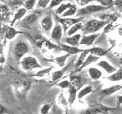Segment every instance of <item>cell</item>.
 Segmentation results:
<instances>
[{
  "label": "cell",
  "mask_w": 122,
  "mask_h": 114,
  "mask_svg": "<svg viewBox=\"0 0 122 114\" xmlns=\"http://www.w3.org/2000/svg\"><path fill=\"white\" fill-rule=\"evenodd\" d=\"M100 59V57H98V56H95L94 55H92V54H89V56H87V58L86 59V61L84 62V63L82 64V66L80 67L79 68H78L77 71H81L82 69H83L84 68H86V66H89L90 64H92L95 62H97V61Z\"/></svg>",
  "instance_id": "22"
},
{
  "label": "cell",
  "mask_w": 122,
  "mask_h": 114,
  "mask_svg": "<svg viewBox=\"0 0 122 114\" xmlns=\"http://www.w3.org/2000/svg\"><path fill=\"white\" fill-rule=\"evenodd\" d=\"M84 19V17L80 18H58L57 21L60 23L61 26L63 27V31L65 33H67V31L72 28V26L79 22H82Z\"/></svg>",
  "instance_id": "4"
},
{
  "label": "cell",
  "mask_w": 122,
  "mask_h": 114,
  "mask_svg": "<svg viewBox=\"0 0 122 114\" xmlns=\"http://www.w3.org/2000/svg\"><path fill=\"white\" fill-rule=\"evenodd\" d=\"M63 27L60 24H56L51 33V38L56 43H60L63 36Z\"/></svg>",
  "instance_id": "10"
},
{
  "label": "cell",
  "mask_w": 122,
  "mask_h": 114,
  "mask_svg": "<svg viewBox=\"0 0 122 114\" xmlns=\"http://www.w3.org/2000/svg\"><path fill=\"white\" fill-rule=\"evenodd\" d=\"M109 24L108 20H97V19H92V20L87 21L86 24L83 26L82 31L86 35L88 33L94 34L95 32L100 30L102 28L105 27Z\"/></svg>",
  "instance_id": "1"
},
{
  "label": "cell",
  "mask_w": 122,
  "mask_h": 114,
  "mask_svg": "<svg viewBox=\"0 0 122 114\" xmlns=\"http://www.w3.org/2000/svg\"><path fill=\"white\" fill-rule=\"evenodd\" d=\"M60 49L62 51L66 52V53L70 55H76L78 53H82V52L85 51V49H79V47H72V46L65 44V43H60Z\"/></svg>",
  "instance_id": "9"
},
{
  "label": "cell",
  "mask_w": 122,
  "mask_h": 114,
  "mask_svg": "<svg viewBox=\"0 0 122 114\" xmlns=\"http://www.w3.org/2000/svg\"><path fill=\"white\" fill-rule=\"evenodd\" d=\"M70 64L71 63L68 64L67 66H66L64 68H63L61 70H58V71H56L54 72H53L52 76H51V77H52V81H58V80H60L61 78H62L63 76V75H64V73L66 72V71L68 69L69 67H70Z\"/></svg>",
  "instance_id": "21"
},
{
  "label": "cell",
  "mask_w": 122,
  "mask_h": 114,
  "mask_svg": "<svg viewBox=\"0 0 122 114\" xmlns=\"http://www.w3.org/2000/svg\"><path fill=\"white\" fill-rule=\"evenodd\" d=\"M0 9H1L2 21H3L5 18L6 19L7 17L9 16V14H10L9 9V8H8L6 5H1V8H0Z\"/></svg>",
  "instance_id": "31"
},
{
  "label": "cell",
  "mask_w": 122,
  "mask_h": 114,
  "mask_svg": "<svg viewBox=\"0 0 122 114\" xmlns=\"http://www.w3.org/2000/svg\"><path fill=\"white\" fill-rule=\"evenodd\" d=\"M114 109L112 107H108L101 104H93L89 106L86 114H108Z\"/></svg>",
  "instance_id": "5"
},
{
  "label": "cell",
  "mask_w": 122,
  "mask_h": 114,
  "mask_svg": "<svg viewBox=\"0 0 122 114\" xmlns=\"http://www.w3.org/2000/svg\"><path fill=\"white\" fill-rule=\"evenodd\" d=\"M77 8H76V6L75 5H72L70 9H69L68 10H66L65 12L61 15V17L63 18H70L71 16H73V15H76V14H77Z\"/></svg>",
  "instance_id": "29"
},
{
  "label": "cell",
  "mask_w": 122,
  "mask_h": 114,
  "mask_svg": "<svg viewBox=\"0 0 122 114\" xmlns=\"http://www.w3.org/2000/svg\"><path fill=\"white\" fill-rule=\"evenodd\" d=\"M99 36L98 33H94V34H88V35L83 36L82 38L81 39L79 45H84V46H87V47H89L93 44L95 40L97 39L98 37Z\"/></svg>",
  "instance_id": "12"
},
{
  "label": "cell",
  "mask_w": 122,
  "mask_h": 114,
  "mask_svg": "<svg viewBox=\"0 0 122 114\" xmlns=\"http://www.w3.org/2000/svg\"><path fill=\"white\" fill-rule=\"evenodd\" d=\"M110 81H118L122 80V67H121L119 69H117L114 73L111 75L109 77L107 78Z\"/></svg>",
  "instance_id": "26"
},
{
  "label": "cell",
  "mask_w": 122,
  "mask_h": 114,
  "mask_svg": "<svg viewBox=\"0 0 122 114\" xmlns=\"http://www.w3.org/2000/svg\"><path fill=\"white\" fill-rule=\"evenodd\" d=\"M89 55V52H88V49H85V51L82 52L81 54H80V56H79V58H78L77 61H76V62L75 64V66L76 68H77V69L82 66V64L86 61L87 56Z\"/></svg>",
  "instance_id": "25"
},
{
  "label": "cell",
  "mask_w": 122,
  "mask_h": 114,
  "mask_svg": "<svg viewBox=\"0 0 122 114\" xmlns=\"http://www.w3.org/2000/svg\"><path fill=\"white\" fill-rule=\"evenodd\" d=\"M52 68H53V66H51L50 68H44V69L37 71L34 75L37 76V77H44V76H47L50 72H51Z\"/></svg>",
  "instance_id": "32"
},
{
  "label": "cell",
  "mask_w": 122,
  "mask_h": 114,
  "mask_svg": "<svg viewBox=\"0 0 122 114\" xmlns=\"http://www.w3.org/2000/svg\"><path fill=\"white\" fill-rule=\"evenodd\" d=\"M43 45L46 48H47L48 49H60V50H61L60 46L56 45L55 43H52L51 41H50V40H48L47 39L44 40V42Z\"/></svg>",
  "instance_id": "30"
},
{
  "label": "cell",
  "mask_w": 122,
  "mask_h": 114,
  "mask_svg": "<svg viewBox=\"0 0 122 114\" xmlns=\"http://www.w3.org/2000/svg\"><path fill=\"white\" fill-rule=\"evenodd\" d=\"M62 2H63L62 0H52V1H51V3H50V5H49V9H51L57 5H60Z\"/></svg>",
  "instance_id": "37"
},
{
  "label": "cell",
  "mask_w": 122,
  "mask_h": 114,
  "mask_svg": "<svg viewBox=\"0 0 122 114\" xmlns=\"http://www.w3.org/2000/svg\"><path fill=\"white\" fill-rule=\"evenodd\" d=\"M121 89H122V85H113L112 87H107V88L101 90V91L99 92V95H100L101 99H103L117 92V91L120 90Z\"/></svg>",
  "instance_id": "7"
},
{
  "label": "cell",
  "mask_w": 122,
  "mask_h": 114,
  "mask_svg": "<svg viewBox=\"0 0 122 114\" xmlns=\"http://www.w3.org/2000/svg\"><path fill=\"white\" fill-rule=\"evenodd\" d=\"M108 8L104 7L101 5H87L86 7H83L82 9H80L78 10L77 14L76 16L77 18L80 17H85L86 15L92 14L95 12H99V11H105L106 9H108Z\"/></svg>",
  "instance_id": "2"
},
{
  "label": "cell",
  "mask_w": 122,
  "mask_h": 114,
  "mask_svg": "<svg viewBox=\"0 0 122 114\" xmlns=\"http://www.w3.org/2000/svg\"><path fill=\"white\" fill-rule=\"evenodd\" d=\"M83 28V24L82 22H79V23H77V24H76L75 25H73L70 28V29L68 30L67 33H66V35L68 37H71V36H73L75 35V33L76 32H78L79 30H82Z\"/></svg>",
  "instance_id": "27"
},
{
  "label": "cell",
  "mask_w": 122,
  "mask_h": 114,
  "mask_svg": "<svg viewBox=\"0 0 122 114\" xmlns=\"http://www.w3.org/2000/svg\"><path fill=\"white\" fill-rule=\"evenodd\" d=\"M50 109H51V104H44L41 109V114H47Z\"/></svg>",
  "instance_id": "38"
},
{
  "label": "cell",
  "mask_w": 122,
  "mask_h": 114,
  "mask_svg": "<svg viewBox=\"0 0 122 114\" xmlns=\"http://www.w3.org/2000/svg\"><path fill=\"white\" fill-rule=\"evenodd\" d=\"M41 25H42V28H43V29L46 32H49L50 30H51L53 25V21L51 15H47V16L42 19Z\"/></svg>",
  "instance_id": "15"
},
{
  "label": "cell",
  "mask_w": 122,
  "mask_h": 114,
  "mask_svg": "<svg viewBox=\"0 0 122 114\" xmlns=\"http://www.w3.org/2000/svg\"><path fill=\"white\" fill-rule=\"evenodd\" d=\"M97 2H100L101 5L104 6V7H107L108 8V6L112 5L113 4V1H112V0H98Z\"/></svg>",
  "instance_id": "36"
},
{
  "label": "cell",
  "mask_w": 122,
  "mask_h": 114,
  "mask_svg": "<svg viewBox=\"0 0 122 114\" xmlns=\"http://www.w3.org/2000/svg\"><path fill=\"white\" fill-rule=\"evenodd\" d=\"M97 66L101 67L102 69H104L108 74L112 75L113 73H114V72L117 71L115 67H114L112 65H111L109 62H108L105 60H101L100 62L97 64Z\"/></svg>",
  "instance_id": "14"
},
{
  "label": "cell",
  "mask_w": 122,
  "mask_h": 114,
  "mask_svg": "<svg viewBox=\"0 0 122 114\" xmlns=\"http://www.w3.org/2000/svg\"><path fill=\"white\" fill-rule=\"evenodd\" d=\"M50 3H51L50 0H39V1H37V7L41 8V9H45Z\"/></svg>",
  "instance_id": "35"
},
{
  "label": "cell",
  "mask_w": 122,
  "mask_h": 114,
  "mask_svg": "<svg viewBox=\"0 0 122 114\" xmlns=\"http://www.w3.org/2000/svg\"><path fill=\"white\" fill-rule=\"evenodd\" d=\"M117 101V107H120L121 105H122V95H118L116 97Z\"/></svg>",
  "instance_id": "39"
},
{
  "label": "cell",
  "mask_w": 122,
  "mask_h": 114,
  "mask_svg": "<svg viewBox=\"0 0 122 114\" xmlns=\"http://www.w3.org/2000/svg\"><path fill=\"white\" fill-rule=\"evenodd\" d=\"M21 66L24 70L30 71L37 68H42V66L38 62V61L33 56H26L23 58L21 62Z\"/></svg>",
  "instance_id": "3"
},
{
  "label": "cell",
  "mask_w": 122,
  "mask_h": 114,
  "mask_svg": "<svg viewBox=\"0 0 122 114\" xmlns=\"http://www.w3.org/2000/svg\"><path fill=\"white\" fill-rule=\"evenodd\" d=\"M37 14H30L28 16H26L24 19H22L21 24L25 27L26 28H30L34 24H35V22L37 21Z\"/></svg>",
  "instance_id": "11"
},
{
  "label": "cell",
  "mask_w": 122,
  "mask_h": 114,
  "mask_svg": "<svg viewBox=\"0 0 122 114\" xmlns=\"http://www.w3.org/2000/svg\"><path fill=\"white\" fill-rule=\"evenodd\" d=\"M22 33L23 32L19 31V30H17L16 29H15L13 27H9L5 30V39L10 40H12L13 38H15V36L18 35V34Z\"/></svg>",
  "instance_id": "19"
},
{
  "label": "cell",
  "mask_w": 122,
  "mask_h": 114,
  "mask_svg": "<svg viewBox=\"0 0 122 114\" xmlns=\"http://www.w3.org/2000/svg\"><path fill=\"white\" fill-rule=\"evenodd\" d=\"M78 2V4L79 5H81V6H85L86 5H87L88 3H89L91 2L92 1L91 0H79V1H76Z\"/></svg>",
  "instance_id": "40"
},
{
  "label": "cell",
  "mask_w": 122,
  "mask_h": 114,
  "mask_svg": "<svg viewBox=\"0 0 122 114\" xmlns=\"http://www.w3.org/2000/svg\"><path fill=\"white\" fill-rule=\"evenodd\" d=\"M69 91V98H68V104L70 106H72L76 100V97L78 95V89L75 88L73 87H70V88L68 89Z\"/></svg>",
  "instance_id": "18"
},
{
  "label": "cell",
  "mask_w": 122,
  "mask_h": 114,
  "mask_svg": "<svg viewBox=\"0 0 122 114\" xmlns=\"http://www.w3.org/2000/svg\"><path fill=\"white\" fill-rule=\"evenodd\" d=\"M70 55L66 53V54L63 55L59 57H56V58H53L52 59H49V62H55L56 64H57L61 68H64L66 66V61L68 59V57Z\"/></svg>",
  "instance_id": "16"
},
{
  "label": "cell",
  "mask_w": 122,
  "mask_h": 114,
  "mask_svg": "<svg viewBox=\"0 0 122 114\" xmlns=\"http://www.w3.org/2000/svg\"><path fill=\"white\" fill-rule=\"evenodd\" d=\"M66 114H75V113H70V112H68Z\"/></svg>",
  "instance_id": "41"
},
{
  "label": "cell",
  "mask_w": 122,
  "mask_h": 114,
  "mask_svg": "<svg viewBox=\"0 0 122 114\" xmlns=\"http://www.w3.org/2000/svg\"><path fill=\"white\" fill-rule=\"evenodd\" d=\"M88 49V52H89V54L94 55L98 57L105 56L107 53L111 50V49H105L104 48H102L99 47H92L90 49Z\"/></svg>",
  "instance_id": "13"
},
{
  "label": "cell",
  "mask_w": 122,
  "mask_h": 114,
  "mask_svg": "<svg viewBox=\"0 0 122 114\" xmlns=\"http://www.w3.org/2000/svg\"><path fill=\"white\" fill-rule=\"evenodd\" d=\"M72 5V4L71 2H67V3H62L61 5L57 8L56 9L55 12L56 14H59V15H62L65 11L66 10H68L70 8Z\"/></svg>",
  "instance_id": "28"
},
{
  "label": "cell",
  "mask_w": 122,
  "mask_h": 114,
  "mask_svg": "<svg viewBox=\"0 0 122 114\" xmlns=\"http://www.w3.org/2000/svg\"><path fill=\"white\" fill-rule=\"evenodd\" d=\"M28 46L23 41H18L14 47V54L17 60H20L28 52Z\"/></svg>",
  "instance_id": "6"
},
{
  "label": "cell",
  "mask_w": 122,
  "mask_h": 114,
  "mask_svg": "<svg viewBox=\"0 0 122 114\" xmlns=\"http://www.w3.org/2000/svg\"><path fill=\"white\" fill-rule=\"evenodd\" d=\"M27 11L28 10H27L26 9H25V8H20V9L17 11V12L15 14L14 18H12V20H11L10 27H13V25L16 23V21L21 20V19L25 15Z\"/></svg>",
  "instance_id": "17"
},
{
  "label": "cell",
  "mask_w": 122,
  "mask_h": 114,
  "mask_svg": "<svg viewBox=\"0 0 122 114\" xmlns=\"http://www.w3.org/2000/svg\"><path fill=\"white\" fill-rule=\"evenodd\" d=\"M36 2H37L35 0H28V1H25L24 2V6L25 9H26L27 10H30L32 9L34 6L35 5Z\"/></svg>",
  "instance_id": "33"
},
{
  "label": "cell",
  "mask_w": 122,
  "mask_h": 114,
  "mask_svg": "<svg viewBox=\"0 0 122 114\" xmlns=\"http://www.w3.org/2000/svg\"><path fill=\"white\" fill-rule=\"evenodd\" d=\"M92 91H93V87H92V86L87 85L86 87H84L83 88H82L81 90L79 91V92H78V95H77V97L79 99V100H82V99L84 97H86L87 94L92 93Z\"/></svg>",
  "instance_id": "24"
},
{
  "label": "cell",
  "mask_w": 122,
  "mask_h": 114,
  "mask_svg": "<svg viewBox=\"0 0 122 114\" xmlns=\"http://www.w3.org/2000/svg\"><path fill=\"white\" fill-rule=\"evenodd\" d=\"M81 37H82L81 33H77L73 36L66 37L63 38V42L65 44H69L70 46H72V47H78L80 41H81Z\"/></svg>",
  "instance_id": "8"
},
{
  "label": "cell",
  "mask_w": 122,
  "mask_h": 114,
  "mask_svg": "<svg viewBox=\"0 0 122 114\" xmlns=\"http://www.w3.org/2000/svg\"><path fill=\"white\" fill-rule=\"evenodd\" d=\"M56 86L60 87V88L65 89V88H70V82L69 80H63V81H60L58 84L56 85Z\"/></svg>",
  "instance_id": "34"
},
{
  "label": "cell",
  "mask_w": 122,
  "mask_h": 114,
  "mask_svg": "<svg viewBox=\"0 0 122 114\" xmlns=\"http://www.w3.org/2000/svg\"><path fill=\"white\" fill-rule=\"evenodd\" d=\"M70 82V86L71 87H75V88L78 89V90L83 85L82 79L81 77H79V76H71Z\"/></svg>",
  "instance_id": "20"
},
{
  "label": "cell",
  "mask_w": 122,
  "mask_h": 114,
  "mask_svg": "<svg viewBox=\"0 0 122 114\" xmlns=\"http://www.w3.org/2000/svg\"><path fill=\"white\" fill-rule=\"evenodd\" d=\"M89 75L90 76V78L92 79V80H98L99 79L102 75V71L96 68H94V67H91L89 68Z\"/></svg>",
  "instance_id": "23"
}]
</instances>
